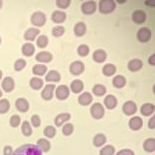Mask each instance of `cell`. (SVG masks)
Listing matches in <instances>:
<instances>
[{"label":"cell","instance_id":"6da1fadb","mask_svg":"<svg viewBox=\"0 0 155 155\" xmlns=\"http://www.w3.org/2000/svg\"><path fill=\"white\" fill-rule=\"evenodd\" d=\"M12 155H42L41 149L37 145L25 144L20 146Z\"/></svg>","mask_w":155,"mask_h":155},{"label":"cell","instance_id":"7a4b0ae2","mask_svg":"<svg viewBox=\"0 0 155 155\" xmlns=\"http://www.w3.org/2000/svg\"><path fill=\"white\" fill-rule=\"evenodd\" d=\"M116 8V3L114 0H101L99 2V12L101 14H111Z\"/></svg>","mask_w":155,"mask_h":155},{"label":"cell","instance_id":"3957f363","mask_svg":"<svg viewBox=\"0 0 155 155\" xmlns=\"http://www.w3.org/2000/svg\"><path fill=\"white\" fill-rule=\"evenodd\" d=\"M46 16H45L44 12H36L32 15L31 17V23L33 25H35L37 27H41L44 26L46 23Z\"/></svg>","mask_w":155,"mask_h":155},{"label":"cell","instance_id":"277c9868","mask_svg":"<svg viewBox=\"0 0 155 155\" xmlns=\"http://www.w3.org/2000/svg\"><path fill=\"white\" fill-rule=\"evenodd\" d=\"M137 37L141 42L149 41L150 38H151V30L149 28H146V27H143V28H141L137 31Z\"/></svg>","mask_w":155,"mask_h":155},{"label":"cell","instance_id":"5b68a950","mask_svg":"<svg viewBox=\"0 0 155 155\" xmlns=\"http://www.w3.org/2000/svg\"><path fill=\"white\" fill-rule=\"evenodd\" d=\"M91 115L93 118L95 119H101L104 117V109L99 102H96L91 107Z\"/></svg>","mask_w":155,"mask_h":155},{"label":"cell","instance_id":"8992f818","mask_svg":"<svg viewBox=\"0 0 155 155\" xmlns=\"http://www.w3.org/2000/svg\"><path fill=\"white\" fill-rule=\"evenodd\" d=\"M85 69V65L83 62L81 61H74L72 62L71 64V67H69V71L72 74H74V76H79V74H81L82 72L84 71Z\"/></svg>","mask_w":155,"mask_h":155},{"label":"cell","instance_id":"52a82bcc","mask_svg":"<svg viewBox=\"0 0 155 155\" xmlns=\"http://www.w3.org/2000/svg\"><path fill=\"white\" fill-rule=\"evenodd\" d=\"M56 96L57 98L60 99V101H64L67 97L69 96V89L68 87L65 86V85H61L58 88H56Z\"/></svg>","mask_w":155,"mask_h":155},{"label":"cell","instance_id":"ba28073f","mask_svg":"<svg viewBox=\"0 0 155 155\" xmlns=\"http://www.w3.org/2000/svg\"><path fill=\"white\" fill-rule=\"evenodd\" d=\"M96 11L95 1H86L82 4V12L85 15H91Z\"/></svg>","mask_w":155,"mask_h":155},{"label":"cell","instance_id":"9c48e42d","mask_svg":"<svg viewBox=\"0 0 155 155\" xmlns=\"http://www.w3.org/2000/svg\"><path fill=\"white\" fill-rule=\"evenodd\" d=\"M55 88H56V87H55V85H53V84L47 85V86L45 87V89L42 90V92H41V97H42V98H44L45 101H50V99H52Z\"/></svg>","mask_w":155,"mask_h":155},{"label":"cell","instance_id":"30bf717a","mask_svg":"<svg viewBox=\"0 0 155 155\" xmlns=\"http://www.w3.org/2000/svg\"><path fill=\"white\" fill-rule=\"evenodd\" d=\"M123 112L127 116H131L137 112V104L131 101H126L123 104Z\"/></svg>","mask_w":155,"mask_h":155},{"label":"cell","instance_id":"8fae6325","mask_svg":"<svg viewBox=\"0 0 155 155\" xmlns=\"http://www.w3.org/2000/svg\"><path fill=\"white\" fill-rule=\"evenodd\" d=\"M132 21L136 24H143L146 21V14L145 12L141 11V9H137L132 14Z\"/></svg>","mask_w":155,"mask_h":155},{"label":"cell","instance_id":"7c38bea8","mask_svg":"<svg viewBox=\"0 0 155 155\" xmlns=\"http://www.w3.org/2000/svg\"><path fill=\"white\" fill-rule=\"evenodd\" d=\"M35 59L38 62H42V63H48V62H50L52 59H53V56H52V54L50 53V52L42 51V52H39V53L36 55Z\"/></svg>","mask_w":155,"mask_h":155},{"label":"cell","instance_id":"4fadbf2b","mask_svg":"<svg viewBox=\"0 0 155 155\" xmlns=\"http://www.w3.org/2000/svg\"><path fill=\"white\" fill-rule=\"evenodd\" d=\"M92 101H93V97H92V95L89 92H84L78 98V101H79V104L81 106H88V104H91Z\"/></svg>","mask_w":155,"mask_h":155},{"label":"cell","instance_id":"5bb4252c","mask_svg":"<svg viewBox=\"0 0 155 155\" xmlns=\"http://www.w3.org/2000/svg\"><path fill=\"white\" fill-rule=\"evenodd\" d=\"M16 109L19 112L25 113L29 110V102L26 101L25 98H19L16 101Z\"/></svg>","mask_w":155,"mask_h":155},{"label":"cell","instance_id":"9a60e30c","mask_svg":"<svg viewBox=\"0 0 155 155\" xmlns=\"http://www.w3.org/2000/svg\"><path fill=\"white\" fill-rule=\"evenodd\" d=\"M92 57H93V60L97 63H102V62L106 61L107 59V53L104 51V50H96V51H94L93 55H92Z\"/></svg>","mask_w":155,"mask_h":155},{"label":"cell","instance_id":"2e32d148","mask_svg":"<svg viewBox=\"0 0 155 155\" xmlns=\"http://www.w3.org/2000/svg\"><path fill=\"white\" fill-rule=\"evenodd\" d=\"M15 88V82L11 77H6L5 79L2 81V89L5 92H11Z\"/></svg>","mask_w":155,"mask_h":155},{"label":"cell","instance_id":"e0dca14e","mask_svg":"<svg viewBox=\"0 0 155 155\" xmlns=\"http://www.w3.org/2000/svg\"><path fill=\"white\" fill-rule=\"evenodd\" d=\"M143 126V120H142L140 117H132V118L129 120V127L132 129V130H139L140 128H142Z\"/></svg>","mask_w":155,"mask_h":155},{"label":"cell","instance_id":"ac0fdd59","mask_svg":"<svg viewBox=\"0 0 155 155\" xmlns=\"http://www.w3.org/2000/svg\"><path fill=\"white\" fill-rule=\"evenodd\" d=\"M143 67V62L140 59H132L128 62V69L130 71H139Z\"/></svg>","mask_w":155,"mask_h":155},{"label":"cell","instance_id":"d6986e66","mask_svg":"<svg viewBox=\"0 0 155 155\" xmlns=\"http://www.w3.org/2000/svg\"><path fill=\"white\" fill-rule=\"evenodd\" d=\"M66 19V14L60 11H55L52 15V21L54 23H62Z\"/></svg>","mask_w":155,"mask_h":155},{"label":"cell","instance_id":"ffe728a7","mask_svg":"<svg viewBox=\"0 0 155 155\" xmlns=\"http://www.w3.org/2000/svg\"><path fill=\"white\" fill-rule=\"evenodd\" d=\"M117 104H118V101L114 95H107L106 98H104V106H106L109 110H112L114 107H116Z\"/></svg>","mask_w":155,"mask_h":155},{"label":"cell","instance_id":"44dd1931","mask_svg":"<svg viewBox=\"0 0 155 155\" xmlns=\"http://www.w3.org/2000/svg\"><path fill=\"white\" fill-rule=\"evenodd\" d=\"M34 52H35V47L32 44H30V42H27V44H25L22 47V53L25 56H28V57L32 56L34 54Z\"/></svg>","mask_w":155,"mask_h":155},{"label":"cell","instance_id":"7402d4cb","mask_svg":"<svg viewBox=\"0 0 155 155\" xmlns=\"http://www.w3.org/2000/svg\"><path fill=\"white\" fill-rule=\"evenodd\" d=\"M39 34V30L38 29H35V28H29L27 30L26 32H25V39L26 41H33V39H35V37Z\"/></svg>","mask_w":155,"mask_h":155},{"label":"cell","instance_id":"603a6c76","mask_svg":"<svg viewBox=\"0 0 155 155\" xmlns=\"http://www.w3.org/2000/svg\"><path fill=\"white\" fill-rule=\"evenodd\" d=\"M126 84V80L125 78L121 74H118L113 79V86L116 87V88H123Z\"/></svg>","mask_w":155,"mask_h":155},{"label":"cell","instance_id":"cb8c5ba5","mask_svg":"<svg viewBox=\"0 0 155 155\" xmlns=\"http://www.w3.org/2000/svg\"><path fill=\"white\" fill-rule=\"evenodd\" d=\"M83 88H84V84L81 80H74L71 84V89L74 93H80L83 90Z\"/></svg>","mask_w":155,"mask_h":155},{"label":"cell","instance_id":"d4e9b609","mask_svg":"<svg viewBox=\"0 0 155 155\" xmlns=\"http://www.w3.org/2000/svg\"><path fill=\"white\" fill-rule=\"evenodd\" d=\"M141 113L144 116H150L154 113V104H145L141 107Z\"/></svg>","mask_w":155,"mask_h":155},{"label":"cell","instance_id":"484cf974","mask_svg":"<svg viewBox=\"0 0 155 155\" xmlns=\"http://www.w3.org/2000/svg\"><path fill=\"white\" fill-rule=\"evenodd\" d=\"M61 80V76L58 71H51L46 76V81L47 82H59Z\"/></svg>","mask_w":155,"mask_h":155},{"label":"cell","instance_id":"4316f807","mask_svg":"<svg viewBox=\"0 0 155 155\" xmlns=\"http://www.w3.org/2000/svg\"><path fill=\"white\" fill-rule=\"evenodd\" d=\"M107 142V137L104 134H98L94 137L93 139V145L95 147H101L102 145H104Z\"/></svg>","mask_w":155,"mask_h":155},{"label":"cell","instance_id":"83f0119b","mask_svg":"<svg viewBox=\"0 0 155 155\" xmlns=\"http://www.w3.org/2000/svg\"><path fill=\"white\" fill-rule=\"evenodd\" d=\"M86 33V25L83 22H79L74 26V34L77 36H83Z\"/></svg>","mask_w":155,"mask_h":155},{"label":"cell","instance_id":"f1b7e54d","mask_svg":"<svg viewBox=\"0 0 155 155\" xmlns=\"http://www.w3.org/2000/svg\"><path fill=\"white\" fill-rule=\"evenodd\" d=\"M69 118H71V115L69 114H67V113L60 114L56 117V119H55V124H56L57 126H61L64 122L68 121Z\"/></svg>","mask_w":155,"mask_h":155},{"label":"cell","instance_id":"f546056e","mask_svg":"<svg viewBox=\"0 0 155 155\" xmlns=\"http://www.w3.org/2000/svg\"><path fill=\"white\" fill-rule=\"evenodd\" d=\"M143 147H144L145 151H147V152H153L154 150H155V140L153 139V137L146 140V141L144 142Z\"/></svg>","mask_w":155,"mask_h":155},{"label":"cell","instance_id":"4dcf8cb0","mask_svg":"<svg viewBox=\"0 0 155 155\" xmlns=\"http://www.w3.org/2000/svg\"><path fill=\"white\" fill-rule=\"evenodd\" d=\"M30 86H31L32 89L38 90L44 86V81L41 79H39V78H32L30 80Z\"/></svg>","mask_w":155,"mask_h":155},{"label":"cell","instance_id":"1f68e13d","mask_svg":"<svg viewBox=\"0 0 155 155\" xmlns=\"http://www.w3.org/2000/svg\"><path fill=\"white\" fill-rule=\"evenodd\" d=\"M37 146H38L39 148L41 149V151H44V152H48L50 151V149H51V144H50V142L46 139L38 140V141H37Z\"/></svg>","mask_w":155,"mask_h":155},{"label":"cell","instance_id":"d6a6232c","mask_svg":"<svg viewBox=\"0 0 155 155\" xmlns=\"http://www.w3.org/2000/svg\"><path fill=\"white\" fill-rule=\"evenodd\" d=\"M102 72H104V76L111 77L116 72V66L114 64H106L102 68Z\"/></svg>","mask_w":155,"mask_h":155},{"label":"cell","instance_id":"836d02e7","mask_svg":"<svg viewBox=\"0 0 155 155\" xmlns=\"http://www.w3.org/2000/svg\"><path fill=\"white\" fill-rule=\"evenodd\" d=\"M92 91H93V93L95 94V95H97V96H102V95H104V94H106L107 89H106V87H104V85L96 84L95 86L93 87Z\"/></svg>","mask_w":155,"mask_h":155},{"label":"cell","instance_id":"e575fe53","mask_svg":"<svg viewBox=\"0 0 155 155\" xmlns=\"http://www.w3.org/2000/svg\"><path fill=\"white\" fill-rule=\"evenodd\" d=\"M47 66L42 65V64H36V65L33 66V74H35L36 76H44L45 74L47 72Z\"/></svg>","mask_w":155,"mask_h":155},{"label":"cell","instance_id":"d590c367","mask_svg":"<svg viewBox=\"0 0 155 155\" xmlns=\"http://www.w3.org/2000/svg\"><path fill=\"white\" fill-rule=\"evenodd\" d=\"M9 107V102L7 99H0V114H5L6 112H8Z\"/></svg>","mask_w":155,"mask_h":155},{"label":"cell","instance_id":"8d00e7d4","mask_svg":"<svg viewBox=\"0 0 155 155\" xmlns=\"http://www.w3.org/2000/svg\"><path fill=\"white\" fill-rule=\"evenodd\" d=\"M36 44L39 48H46L49 44V39L46 35H41L36 39Z\"/></svg>","mask_w":155,"mask_h":155},{"label":"cell","instance_id":"74e56055","mask_svg":"<svg viewBox=\"0 0 155 155\" xmlns=\"http://www.w3.org/2000/svg\"><path fill=\"white\" fill-rule=\"evenodd\" d=\"M22 132H23V134L25 137H29L32 134L31 126H30V124L27 121L23 122V124H22Z\"/></svg>","mask_w":155,"mask_h":155},{"label":"cell","instance_id":"f35d334b","mask_svg":"<svg viewBox=\"0 0 155 155\" xmlns=\"http://www.w3.org/2000/svg\"><path fill=\"white\" fill-rule=\"evenodd\" d=\"M115 148L112 145H107L101 150V155H114Z\"/></svg>","mask_w":155,"mask_h":155},{"label":"cell","instance_id":"ab89813d","mask_svg":"<svg viewBox=\"0 0 155 155\" xmlns=\"http://www.w3.org/2000/svg\"><path fill=\"white\" fill-rule=\"evenodd\" d=\"M64 31H65V29H64L63 26H56L52 29V34L56 37H60L64 34Z\"/></svg>","mask_w":155,"mask_h":155},{"label":"cell","instance_id":"60d3db41","mask_svg":"<svg viewBox=\"0 0 155 155\" xmlns=\"http://www.w3.org/2000/svg\"><path fill=\"white\" fill-rule=\"evenodd\" d=\"M89 47L87 46V45H81V46L78 48V54L80 55V56L82 57H85L87 56V55L89 54Z\"/></svg>","mask_w":155,"mask_h":155},{"label":"cell","instance_id":"b9f144b4","mask_svg":"<svg viewBox=\"0 0 155 155\" xmlns=\"http://www.w3.org/2000/svg\"><path fill=\"white\" fill-rule=\"evenodd\" d=\"M44 134L47 137H50V139H51V137H54L55 134H56V129H55V127L51 126V125L47 126L44 130Z\"/></svg>","mask_w":155,"mask_h":155},{"label":"cell","instance_id":"7bdbcfd3","mask_svg":"<svg viewBox=\"0 0 155 155\" xmlns=\"http://www.w3.org/2000/svg\"><path fill=\"white\" fill-rule=\"evenodd\" d=\"M62 132H63L64 136H71L74 132V125L71 123H66L62 128Z\"/></svg>","mask_w":155,"mask_h":155},{"label":"cell","instance_id":"ee69618b","mask_svg":"<svg viewBox=\"0 0 155 155\" xmlns=\"http://www.w3.org/2000/svg\"><path fill=\"white\" fill-rule=\"evenodd\" d=\"M26 66V61L24 59H18L16 62H15V69L17 71H20Z\"/></svg>","mask_w":155,"mask_h":155},{"label":"cell","instance_id":"f6af8a7d","mask_svg":"<svg viewBox=\"0 0 155 155\" xmlns=\"http://www.w3.org/2000/svg\"><path fill=\"white\" fill-rule=\"evenodd\" d=\"M20 122H21V118H20V116H18V115H14L11 118V120H9L11 126L12 127H18L20 125Z\"/></svg>","mask_w":155,"mask_h":155},{"label":"cell","instance_id":"bcb514c9","mask_svg":"<svg viewBox=\"0 0 155 155\" xmlns=\"http://www.w3.org/2000/svg\"><path fill=\"white\" fill-rule=\"evenodd\" d=\"M56 4H57V6L60 7V8L65 9L69 6V4H71V0H57Z\"/></svg>","mask_w":155,"mask_h":155},{"label":"cell","instance_id":"7dc6e473","mask_svg":"<svg viewBox=\"0 0 155 155\" xmlns=\"http://www.w3.org/2000/svg\"><path fill=\"white\" fill-rule=\"evenodd\" d=\"M31 123L33 127H38L41 125V118H39V116H37V115H33V116L31 117Z\"/></svg>","mask_w":155,"mask_h":155},{"label":"cell","instance_id":"c3c4849f","mask_svg":"<svg viewBox=\"0 0 155 155\" xmlns=\"http://www.w3.org/2000/svg\"><path fill=\"white\" fill-rule=\"evenodd\" d=\"M116 155H134V153L129 149H123L120 150L118 153H116Z\"/></svg>","mask_w":155,"mask_h":155},{"label":"cell","instance_id":"681fc988","mask_svg":"<svg viewBox=\"0 0 155 155\" xmlns=\"http://www.w3.org/2000/svg\"><path fill=\"white\" fill-rule=\"evenodd\" d=\"M12 149L11 146H5L3 150V155H12Z\"/></svg>","mask_w":155,"mask_h":155},{"label":"cell","instance_id":"f907efd6","mask_svg":"<svg viewBox=\"0 0 155 155\" xmlns=\"http://www.w3.org/2000/svg\"><path fill=\"white\" fill-rule=\"evenodd\" d=\"M148 126H149V128H151V129L155 128V117H152V118L150 119V121L148 123Z\"/></svg>","mask_w":155,"mask_h":155},{"label":"cell","instance_id":"816d5d0a","mask_svg":"<svg viewBox=\"0 0 155 155\" xmlns=\"http://www.w3.org/2000/svg\"><path fill=\"white\" fill-rule=\"evenodd\" d=\"M148 61H149V64H151V65H155V54L150 56Z\"/></svg>","mask_w":155,"mask_h":155},{"label":"cell","instance_id":"f5cc1de1","mask_svg":"<svg viewBox=\"0 0 155 155\" xmlns=\"http://www.w3.org/2000/svg\"><path fill=\"white\" fill-rule=\"evenodd\" d=\"M145 3H146L147 5H151V7L155 6V2L154 1H145Z\"/></svg>","mask_w":155,"mask_h":155},{"label":"cell","instance_id":"db71d44e","mask_svg":"<svg viewBox=\"0 0 155 155\" xmlns=\"http://www.w3.org/2000/svg\"><path fill=\"white\" fill-rule=\"evenodd\" d=\"M1 78H2V71H0V80H1Z\"/></svg>","mask_w":155,"mask_h":155},{"label":"cell","instance_id":"11a10c76","mask_svg":"<svg viewBox=\"0 0 155 155\" xmlns=\"http://www.w3.org/2000/svg\"><path fill=\"white\" fill-rule=\"evenodd\" d=\"M2 7V1H0V8Z\"/></svg>","mask_w":155,"mask_h":155},{"label":"cell","instance_id":"9f6ffc18","mask_svg":"<svg viewBox=\"0 0 155 155\" xmlns=\"http://www.w3.org/2000/svg\"><path fill=\"white\" fill-rule=\"evenodd\" d=\"M2 96V92H1V90H0V97Z\"/></svg>","mask_w":155,"mask_h":155},{"label":"cell","instance_id":"6f0895ef","mask_svg":"<svg viewBox=\"0 0 155 155\" xmlns=\"http://www.w3.org/2000/svg\"><path fill=\"white\" fill-rule=\"evenodd\" d=\"M0 44H1V37H0Z\"/></svg>","mask_w":155,"mask_h":155}]
</instances>
